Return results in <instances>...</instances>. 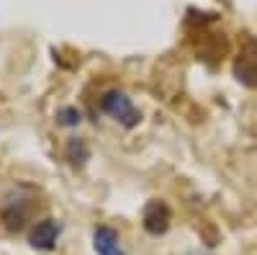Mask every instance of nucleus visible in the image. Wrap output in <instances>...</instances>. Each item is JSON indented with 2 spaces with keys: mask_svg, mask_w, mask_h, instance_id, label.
<instances>
[{
  "mask_svg": "<svg viewBox=\"0 0 257 255\" xmlns=\"http://www.w3.org/2000/svg\"><path fill=\"white\" fill-rule=\"evenodd\" d=\"M88 155H90V150H88V144H85L82 139H70V144H67V160L72 165H82L85 160H88Z\"/></svg>",
  "mask_w": 257,
  "mask_h": 255,
  "instance_id": "obj_5",
  "label": "nucleus"
},
{
  "mask_svg": "<svg viewBox=\"0 0 257 255\" xmlns=\"http://www.w3.org/2000/svg\"><path fill=\"white\" fill-rule=\"evenodd\" d=\"M100 109L108 114L111 119H116L121 126H126V129H132V126H137V124L142 121V111L132 103V98H128L123 91H118V88L103 93Z\"/></svg>",
  "mask_w": 257,
  "mask_h": 255,
  "instance_id": "obj_1",
  "label": "nucleus"
},
{
  "mask_svg": "<svg viewBox=\"0 0 257 255\" xmlns=\"http://www.w3.org/2000/svg\"><path fill=\"white\" fill-rule=\"evenodd\" d=\"M59 222L54 219H44V222H39L34 229H31V245L36 250H52L57 245V237H59Z\"/></svg>",
  "mask_w": 257,
  "mask_h": 255,
  "instance_id": "obj_3",
  "label": "nucleus"
},
{
  "mask_svg": "<svg viewBox=\"0 0 257 255\" xmlns=\"http://www.w3.org/2000/svg\"><path fill=\"white\" fill-rule=\"evenodd\" d=\"M170 222H173V211L165 201H149L144 206V214H142V224L149 235H165Z\"/></svg>",
  "mask_w": 257,
  "mask_h": 255,
  "instance_id": "obj_2",
  "label": "nucleus"
},
{
  "mask_svg": "<svg viewBox=\"0 0 257 255\" xmlns=\"http://www.w3.org/2000/svg\"><path fill=\"white\" fill-rule=\"evenodd\" d=\"M59 121L64 126H77L80 124V111L77 109H62L59 111Z\"/></svg>",
  "mask_w": 257,
  "mask_h": 255,
  "instance_id": "obj_6",
  "label": "nucleus"
},
{
  "mask_svg": "<svg viewBox=\"0 0 257 255\" xmlns=\"http://www.w3.org/2000/svg\"><path fill=\"white\" fill-rule=\"evenodd\" d=\"M93 247H95L98 255H123L121 242H118V235H116V229H111V227H98L95 229Z\"/></svg>",
  "mask_w": 257,
  "mask_h": 255,
  "instance_id": "obj_4",
  "label": "nucleus"
}]
</instances>
